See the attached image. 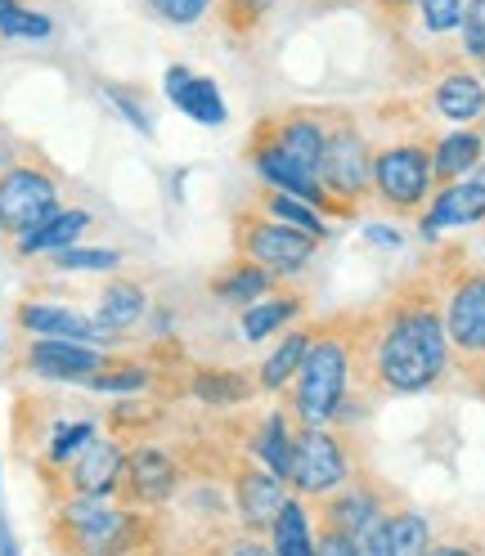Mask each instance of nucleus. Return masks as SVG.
Returning a JSON list of instances; mask_svg holds the SVG:
<instances>
[{
	"label": "nucleus",
	"instance_id": "nucleus-9",
	"mask_svg": "<svg viewBox=\"0 0 485 556\" xmlns=\"http://www.w3.org/2000/svg\"><path fill=\"white\" fill-rule=\"evenodd\" d=\"M320 185L341 206H351V212L373 193V144L346 113L328 117V139H324V157H320Z\"/></svg>",
	"mask_w": 485,
	"mask_h": 556
},
{
	"label": "nucleus",
	"instance_id": "nucleus-19",
	"mask_svg": "<svg viewBox=\"0 0 485 556\" xmlns=\"http://www.w3.org/2000/svg\"><path fill=\"white\" fill-rule=\"evenodd\" d=\"M257 377H248L242 368H194L185 381V395H194L207 408H242L257 395Z\"/></svg>",
	"mask_w": 485,
	"mask_h": 556
},
{
	"label": "nucleus",
	"instance_id": "nucleus-24",
	"mask_svg": "<svg viewBox=\"0 0 485 556\" xmlns=\"http://www.w3.org/2000/svg\"><path fill=\"white\" fill-rule=\"evenodd\" d=\"M95 220H90V212H82V206H73V212H59L46 220V225H37L32 233H23V238H14V252H18V261H27V256H50V252H59V248H73V242L90 229Z\"/></svg>",
	"mask_w": 485,
	"mask_h": 556
},
{
	"label": "nucleus",
	"instance_id": "nucleus-10",
	"mask_svg": "<svg viewBox=\"0 0 485 556\" xmlns=\"http://www.w3.org/2000/svg\"><path fill=\"white\" fill-rule=\"evenodd\" d=\"M432 193V149L419 139H400L373 153V198L396 216L423 212Z\"/></svg>",
	"mask_w": 485,
	"mask_h": 556
},
{
	"label": "nucleus",
	"instance_id": "nucleus-37",
	"mask_svg": "<svg viewBox=\"0 0 485 556\" xmlns=\"http://www.w3.org/2000/svg\"><path fill=\"white\" fill-rule=\"evenodd\" d=\"M149 10H153L162 23L189 27V23H198L207 10H212V0H149Z\"/></svg>",
	"mask_w": 485,
	"mask_h": 556
},
{
	"label": "nucleus",
	"instance_id": "nucleus-41",
	"mask_svg": "<svg viewBox=\"0 0 485 556\" xmlns=\"http://www.w3.org/2000/svg\"><path fill=\"white\" fill-rule=\"evenodd\" d=\"M463 372H468V387L485 400V355H476V359H463Z\"/></svg>",
	"mask_w": 485,
	"mask_h": 556
},
{
	"label": "nucleus",
	"instance_id": "nucleus-25",
	"mask_svg": "<svg viewBox=\"0 0 485 556\" xmlns=\"http://www.w3.org/2000/svg\"><path fill=\"white\" fill-rule=\"evenodd\" d=\"M109 431H113V440H122V444H140V440H149L162 422H166V400L162 395H153L149 400V391L145 395H122L113 408H109Z\"/></svg>",
	"mask_w": 485,
	"mask_h": 556
},
{
	"label": "nucleus",
	"instance_id": "nucleus-34",
	"mask_svg": "<svg viewBox=\"0 0 485 556\" xmlns=\"http://www.w3.org/2000/svg\"><path fill=\"white\" fill-rule=\"evenodd\" d=\"M216 5V14H221V23L234 31V37H248V31L265 18V10H270V0H212Z\"/></svg>",
	"mask_w": 485,
	"mask_h": 556
},
{
	"label": "nucleus",
	"instance_id": "nucleus-18",
	"mask_svg": "<svg viewBox=\"0 0 485 556\" xmlns=\"http://www.w3.org/2000/svg\"><path fill=\"white\" fill-rule=\"evenodd\" d=\"M166 99L176 103L189 122H202V126H221L225 122V99H221L216 81L189 73V67H181V63L166 67Z\"/></svg>",
	"mask_w": 485,
	"mask_h": 556
},
{
	"label": "nucleus",
	"instance_id": "nucleus-8",
	"mask_svg": "<svg viewBox=\"0 0 485 556\" xmlns=\"http://www.w3.org/2000/svg\"><path fill=\"white\" fill-rule=\"evenodd\" d=\"M320 238H310L284 220L265 216L261 206H238L234 212V252L242 261H252L261 269H270L274 278H288L297 269L310 265V256H315Z\"/></svg>",
	"mask_w": 485,
	"mask_h": 556
},
{
	"label": "nucleus",
	"instance_id": "nucleus-6",
	"mask_svg": "<svg viewBox=\"0 0 485 556\" xmlns=\"http://www.w3.org/2000/svg\"><path fill=\"white\" fill-rule=\"evenodd\" d=\"M194 480L181 444H126V463H122V480H117V503L126 507H145V511H162L181 498V490Z\"/></svg>",
	"mask_w": 485,
	"mask_h": 556
},
{
	"label": "nucleus",
	"instance_id": "nucleus-43",
	"mask_svg": "<svg viewBox=\"0 0 485 556\" xmlns=\"http://www.w3.org/2000/svg\"><path fill=\"white\" fill-rule=\"evenodd\" d=\"M369 242H383V248H400V233L383 229V225H369Z\"/></svg>",
	"mask_w": 485,
	"mask_h": 556
},
{
	"label": "nucleus",
	"instance_id": "nucleus-23",
	"mask_svg": "<svg viewBox=\"0 0 485 556\" xmlns=\"http://www.w3.org/2000/svg\"><path fill=\"white\" fill-rule=\"evenodd\" d=\"M485 157L481 130H449L432 144V185H455Z\"/></svg>",
	"mask_w": 485,
	"mask_h": 556
},
{
	"label": "nucleus",
	"instance_id": "nucleus-30",
	"mask_svg": "<svg viewBox=\"0 0 485 556\" xmlns=\"http://www.w3.org/2000/svg\"><path fill=\"white\" fill-rule=\"evenodd\" d=\"M46 265L59 274H99V269H117L122 252H113V248H59L46 256Z\"/></svg>",
	"mask_w": 485,
	"mask_h": 556
},
{
	"label": "nucleus",
	"instance_id": "nucleus-46",
	"mask_svg": "<svg viewBox=\"0 0 485 556\" xmlns=\"http://www.w3.org/2000/svg\"><path fill=\"white\" fill-rule=\"evenodd\" d=\"M476 180H481V185H485V166H481V176H476Z\"/></svg>",
	"mask_w": 485,
	"mask_h": 556
},
{
	"label": "nucleus",
	"instance_id": "nucleus-35",
	"mask_svg": "<svg viewBox=\"0 0 485 556\" xmlns=\"http://www.w3.org/2000/svg\"><path fill=\"white\" fill-rule=\"evenodd\" d=\"M413 10H419V23L432 37H449L463 23V0H419Z\"/></svg>",
	"mask_w": 485,
	"mask_h": 556
},
{
	"label": "nucleus",
	"instance_id": "nucleus-3",
	"mask_svg": "<svg viewBox=\"0 0 485 556\" xmlns=\"http://www.w3.org/2000/svg\"><path fill=\"white\" fill-rule=\"evenodd\" d=\"M351 368H356V345H351V309H346V315H333L310 328L306 359L293 377V387L284 391L297 427H328L333 417H341V400L351 395Z\"/></svg>",
	"mask_w": 485,
	"mask_h": 556
},
{
	"label": "nucleus",
	"instance_id": "nucleus-17",
	"mask_svg": "<svg viewBox=\"0 0 485 556\" xmlns=\"http://www.w3.org/2000/svg\"><path fill=\"white\" fill-rule=\"evenodd\" d=\"M288 408H270V413H261V417H252V427H242V448L261 463V467H270L279 480H288V471H293V427H288Z\"/></svg>",
	"mask_w": 485,
	"mask_h": 556
},
{
	"label": "nucleus",
	"instance_id": "nucleus-45",
	"mask_svg": "<svg viewBox=\"0 0 485 556\" xmlns=\"http://www.w3.org/2000/svg\"><path fill=\"white\" fill-rule=\"evenodd\" d=\"M14 5H23V0H0V14H10Z\"/></svg>",
	"mask_w": 485,
	"mask_h": 556
},
{
	"label": "nucleus",
	"instance_id": "nucleus-44",
	"mask_svg": "<svg viewBox=\"0 0 485 556\" xmlns=\"http://www.w3.org/2000/svg\"><path fill=\"white\" fill-rule=\"evenodd\" d=\"M0 556H18L14 534H10V526H5V516H0Z\"/></svg>",
	"mask_w": 485,
	"mask_h": 556
},
{
	"label": "nucleus",
	"instance_id": "nucleus-32",
	"mask_svg": "<svg viewBox=\"0 0 485 556\" xmlns=\"http://www.w3.org/2000/svg\"><path fill=\"white\" fill-rule=\"evenodd\" d=\"M50 31H54V23L27 5H14L10 14H0V37L5 41H46Z\"/></svg>",
	"mask_w": 485,
	"mask_h": 556
},
{
	"label": "nucleus",
	"instance_id": "nucleus-27",
	"mask_svg": "<svg viewBox=\"0 0 485 556\" xmlns=\"http://www.w3.org/2000/svg\"><path fill=\"white\" fill-rule=\"evenodd\" d=\"M306 345H310V328L288 332V337L261 359L257 387H261V391H274V395L288 391V387H293V377H297V368H301V359H306Z\"/></svg>",
	"mask_w": 485,
	"mask_h": 556
},
{
	"label": "nucleus",
	"instance_id": "nucleus-39",
	"mask_svg": "<svg viewBox=\"0 0 485 556\" xmlns=\"http://www.w3.org/2000/svg\"><path fill=\"white\" fill-rule=\"evenodd\" d=\"M315 556H356L351 534L328 530V526H315Z\"/></svg>",
	"mask_w": 485,
	"mask_h": 556
},
{
	"label": "nucleus",
	"instance_id": "nucleus-28",
	"mask_svg": "<svg viewBox=\"0 0 485 556\" xmlns=\"http://www.w3.org/2000/svg\"><path fill=\"white\" fill-rule=\"evenodd\" d=\"M297 315H301V296H297V292H274V296H261L257 305L242 309V337H248V341H265L270 332L288 328Z\"/></svg>",
	"mask_w": 485,
	"mask_h": 556
},
{
	"label": "nucleus",
	"instance_id": "nucleus-7",
	"mask_svg": "<svg viewBox=\"0 0 485 556\" xmlns=\"http://www.w3.org/2000/svg\"><path fill=\"white\" fill-rule=\"evenodd\" d=\"M364 463L356 454V440L351 435H337L328 427H297L293 431V471L288 484L297 494L310 498H324L333 490H341L351 476H360Z\"/></svg>",
	"mask_w": 485,
	"mask_h": 556
},
{
	"label": "nucleus",
	"instance_id": "nucleus-11",
	"mask_svg": "<svg viewBox=\"0 0 485 556\" xmlns=\"http://www.w3.org/2000/svg\"><path fill=\"white\" fill-rule=\"evenodd\" d=\"M225 471V484H229V507H234V520L248 534H270L274 516H279V507L288 503L284 494V480L274 476L270 467H261L248 448L242 454H225L221 463Z\"/></svg>",
	"mask_w": 485,
	"mask_h": 556
},
{
	"label": "nucleus",
	"instance_id": "nucleus-42",
	"mask_svg": "<svg viewBox=\"0 0 485 556\" xmlns=\"http://www.w3.org/2000/svg\"><path fill=\"white\" fill-rule=\"evenodd\" d=\"M423 556H481L472 543H436V547H427Z\"/></svg>",
	"mask_w": 485,
	"mask_h": 556
},
{
	"label": "nucleus",
	"instance_id": "nucleus-21",
	"mask_svg": "<svg viewBox=\"0 0 485 556\" xmlns=\"http://www.w3.org/2000/svg\"><path fill=\"white\" fill-rule=\"evenodd\" d=\"M145 315H149V292L135 278H113L95 301V324L109 337H126Z\"/></svg>",
	"mask_w": 485,
	"mask_h": 556
},
{
	"label": "nucleus",
	"instance_id": "nucleus-13",
	"mask_svg": "<svg viewBox=\"0 0 485 556\" xmlns=\"http://www.w3.org/2000/svg\"><path fill=\"white\" fill-rule=\"evenodd\" d=\"M257 139L274 144L284 157H293L297 166L315 170L320 176V157H324V139H328V117L315 109H288V113H274L265 122H257L252 130Z\"/></svg>",
	"mask_w": 485,
	"mask_h": 556
},
{
	"label": "nucleus",
	"instance_id": "nucleus-15",
	"mask_svg": "<svg viewBox=\"0 0 485 556\" xmlns=\"http://www.w3.org/2000/svg\"><path fill=\"white\" fill-rule=\"evenodd\" d=\"M377 511H387V507H383V484H377L369 471H360V476L346 480L341 490H333V494L320 498V520H315V526L356 534L364 520L377 516Z\"/></svg>",
	"mask_w": 485,
	"mask_h": 556
},
{
	"label": "nucleus",
	"instance_id": "nucleus-4",
	"mask_svg": "<svg viewBox=\"0 0 485 556\" xmlns=\"http://www.w3.org/2000/svg\"><path fill=\"white\" fill-rule=\"evenodd\" d=\"M463 252H440L436 261V288H440V315L449 351L463 359L485 355V265L459 261Z\"/></svg>",
	"mask_w": 485,
	"mask_h": 556
},
{
	"label": "nucleus",
	"instance_id": "nucleus-20",
	"mask_svg": "<svg viewBox=\"0 0 485 556\" xmlns=\"http://www.w3.org/2000/svg\"><path fill=\"white\" fill-rule=\"evenodd\" d=\"M432 109H436V117L455 122V126L481 122L485 117V81L472 77L468 67H449L432 90Z\"/></svg>",
	"mask_w": 485,
	"mask_h": 556
},
{
	"label": "nucleus",
	"instance_id": "nucleus-22",
	"mask_svg": "<svg viewBox=\"0 0 485 556\" xmlns=\"http://www.w3.org/2000/svg\"><path fill=\"white\" fill-rule=\"evenodd\" d=\"M485 220V185L481 180H455V185H440L432 212L423 220V233L432 238L436 229H449V225H476Z\"/></svg>",
	"mask_w": 485,
	"mask_h": 556
},
{
	"label": "nucleus",
	"instance_id": "nucleus-38",
	"mask_svg": "<svg viewBox=\"0 0 485 556\" xmlns=\"http://www.w3.org/2000/svg\"><path fill=\"white\" fill-rule=\"evenodd\" d=\"M103 94H109V99L117 103V109H122V117H126V122H130L135 130H145V135L153 130V122L145 117V109H140V99H135V94H126L122 86H109V90H103Z\"/></svg>",
	"mask_w": 485,
	"mask_h": 556
},
{
	"label": "nucleus",
	"instance_id": "nucleus-40",
	"mask_svg": "<svg viewBox=\"0 0 485 556\" xmlns=\"http://www.w3.org/2000/svg\"><path fill=\"white\" fill-rule=\"evenodd\" d=\"M373 5H377V14H383V23H400L405 14H413V5H419V0H373Z\"/></svg>",
	"mask_w": 485,
	"mask_h": 556
},
{
	"label": "nucleus",
	"instance_id": "nucleus-1",
	"mask_svg": "<svg viewBox=\"0 0 485 556\" xmlns=\"http://www.w3.org/2000/svg\"><path fill=\"white\" fill-rule=\"evenodd\" d=\"M351 395H419L449 368V337L436 274H409L377 305L351 309Z\"/></svg>",
	"mask_w": 485,
	"mask_h": 556
},
{
	"label": "nucleus",
	"instance_id": "nucleus-26",
	"mask_svg": "<svg viewBox=\"0 0 485 556\" xmlns=\"http://www.w3.org/2000/svg\"><path fill=\"white\" fill-rule=\"evenodd\" d=\"M279 278H274L270 269H261V265H252V261H229L216 278H212V296L216 301H225V305H257L261 296H270V292H279L274 288Z\"/></svg>",
	"mask_w": 485,
	"mask_h": 556
},
{
	"label": "nucleus",
	"instance_id": "nucleus-29",
	"mask_svg": "<svg viewBox=\"0 0 485 556\" xmlns=\"http://www.w3.org/2000/svg\"><path fill=\"white\" fill-rule=\"evenodd\" d=\"M257 206H261L265 216L284 220V225H293V229H301V233H310V238H324V233H328V225H324V216L315 212V206L301 202V198H293V193L261 189V193H257Z\"/></svg>",
	"mask_w": 485,
	"mask_h": 556
},
{
	"label": "nucleus",
	"instance_id": "nucleus-14",
	"mask_svg": "<svg viewBox=\"0 0 485 556\" xmlns=\"http://www.w3.org/2000/svg\"><path fill=\"white\" fill-rule=\"evenodd\" d=\"M103 359H109V355L95 351V345H86V341H59V337H32L23 345V355H18V364L27 372H37L46 381H86L90 372L103 368Z\"/></svg>",
	"mask_w": 485,
	"mask_h": 556
},
{
	"label": "nucleus",
	"instance_id": "nucleus-16",
	"mask_svg": "<svg viewBox=\"0 0 485 556\" xmlns=\"http://www.w3.org/2000/svg\"><path fill=\"white\" fill-rule=\"evenodd\" d=\"M14 324L32 337H59V341H86V345H99V341H117L109 337L95 319L77 315V309H63V305H46V301H18L14 309Z\"/></svg>",
	"mask_w": 485,
	"mask_h": 556
},
{
	"label": "nucleus",
	"instance_id": "nucleus-12",
	"mask_svg": "<svg viewBox=\"0 0 485 556\" xmlns=\"http://www.w3.org/2000/svg\"><path fill=\"white\" fill-rule=\"evenodd\" d=\"M126 463V444L113 435H95L73 463L41 476L50 498H113Z\"/></svg>",
	"mask_w": 485,
	"mask_h": 556
},
{
	"label": "nucleus",
	"instance_id": "nucleus-33",
	"mask_svg": "<svg viewBox=\"0 0 485 556\" xmlns=\"http://www.w3.org/2000/svg\"><path fill=\"white\" fill-rule=\"evenodd\" d=\"M351 547H356V556H396L391 552V511L369 516L364 526L351 534Z\"/></svg>",
	"mask_w": 485,
	"mask_h": 556
},
{
	"label": "nucleus",
	"instance_id": "nucleus-2",
	"mask_svg": "<svg viewBox=\"0 0 485 556\" xmlns=\"http://www.w3.org/2000/svg\"><path fill=\"white\" fill-rule=\"evenodd\" d=\"M162 511L126 507L117 498H54L50 547L59 556H166Z\"/></svg>",
	"mask_w": 485,
	"mask_h": 556
},
{
	"label": "nucleus",
	"instance_id": "nucleus-31",
	"mask_svg": "<svg viewBox=\"0 0 485 556\" xmlns=\"http://www.w3.org/2000/svg\"><path fill=\"white\" fill-rule=\"evenodd\" d=\"M432 547V530L419 511H391V552L396 556H423Z\"/></svg>",
	"mask_w": 485,
	"mask_h": 556
},
{
	"label": "nucleus",
	"instance_id": "nucleus-47",
	"mask_svg": "<svg viewBox=\"0 0 485 556\" xmlns=\"http://www.w3.org/2000/svg\"><path fill=\"white\" fill-rule=\"evenodd\" d=\"M481 77H485V63H481Z\"/></svg>",
	"mask_w": 485,
	"mask_h": 556
},
{
	"label": "nucleus",
	"instance_id": "nucleus-5",
	"mask_svg": "<svg viewBox=\"0 0 485 556\" xmlns=\"http://www.w3.org/2000/svg\"><path fill=\"white\" fill-rule=\"evenodd\" d=\"M59 206H63V180L37 149H27L18 162L0 170V233L5 238L32 233Z\"/></svg>",
	"mask_w": 485,
	"mask_h": 556
},
{
	"label": "nucleus",
	"instance_id": "nucleus-36",
	"mask_svg": "<svg viewBox=\"0 0 485 556\" xmlns=\"http://www.w3.org/2000/svg\"><path fill=\"white\" fill-rule=\"evenodd\" d=\"M459 37H463V54L485 63V0H463Z\"/></svg>",
	"mask_w": 485,
	"mask_h": 556
}]
</instances>
